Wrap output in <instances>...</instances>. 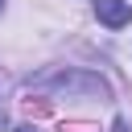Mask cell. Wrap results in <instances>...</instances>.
<instances>
[{"mask_svg":"<svg viewBox=\"0 0 132 132\" xmlns=\"http://www.w3.org/2000/svg\"><path fill=\"white\" fill-rule=\"evenodd\" d=\"M0 87H4V78H0Z\"/></svg>","mask_w":132,"mask_h":132,"instance_id":"cell-5","label":"cell"},{"mask_svg":"<svg viewBox=\"0 0 132 132\" xmlns=\"http://www.w3.org/2000/svg\"><path fill=\"white\" fill-rule=\"evenodd\" d=\"M33 91H54V95H78V99H107V82L91 70H78V66H54L45 74H33L29 78Z\"/></svg>","mask_w":132,"mask_h":132,"instance_id":"cell-1","label":"cell"},{"mask_svg":"<svg viewBox=\"0 0 132 132\" xmlns=\"http://www.w3.org/2000/svg\"><path fill=\"white\" fill-rule=\"evenodd\" d=\"M95 16L107 25V29H124L132 21V4L128 0H95Z\"/></svg>","mask_w":132,"mask_h":132,"instance_id":"cell-2","label":"cell"},{"mask_svg":"<svg viewBox=\"0 0 132 132\" xmlns=\"http://www.w3.org/2000/svg\"><path fill=\"white\" fill-rule=\"evenodd\" d=\"M16 132H33V128H29V124H21V128H16Z\"/></svg>","mask_w":132,"mask_h":132,"instance_id":"cell-4","label":"cell"},{"mask_svg":"<svg viewBox=\"0 0 132 132\" xmlns=\"http://www.w3.org/2000/svg\"><path fill=\"white\" fill-rule=\"evenodd\" d=\"M0 4H4V0H0Z\"/></svg>","mask_w":132,"mask_h":132,"instance_id":"cell-6","label":"cell"},{"mask_svg":"<svg viewBox=\"0 0 132 132\" xmlns=\"http://www.w3.org/2000/svg\"><path fill=\"white\" fill-rule=\"evenodd\" d=\"M116 132H132V128H128V124H116Z\"/></svg>","mask_w":132,"mask_h":132,"instance_id":"cell-3","label":"cell"}]
</instances>
